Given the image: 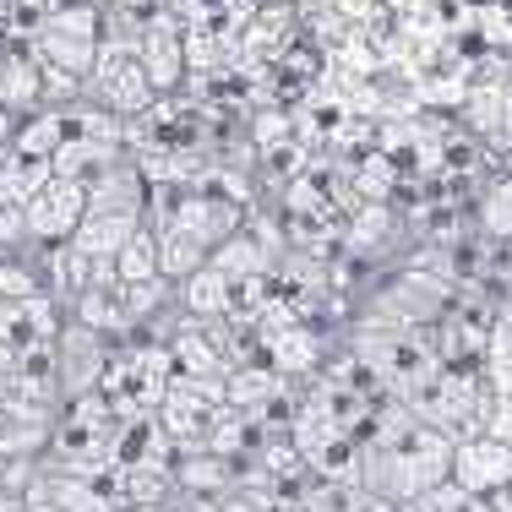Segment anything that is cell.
Wrapping results in <instances>:
<instances>
[{"instance_id": "6da1fadb", "label": "cell", "mask_w": 512, "mask_h": 512, "mask_svg": "<svg viewBox=\"0 0 512 512\" xmlns=\"http://www.w3.org/2000/svg\"><path fill=\"white\" fill-rule=\"evenodd\" d=\"M453 480V436H442L436 425H425L414 409L382 398L376 420L360 436V469L355 485L393 507H409L420 496L442 491Z\"/></svg>"}, {"instance_id": "7a4b0ae2", "label": "cell", "mask_w": 512, "mask_h": 512, "mask_svg": "<svg viewBox=\"0 0 512 512\" xmlns=\"http://www.w3.org/2000/svg\"><path fill=\"white\" fill-rule=\"evenodd\" d=\"M99 11L93 6H77V11H55L50 22H44L39 33H33V60H39L44 71H55V77H93V66H99Z\"/></svg>"}, {"instance_id": "3957f363", "label": "cell", "mask_w": 512, "mask_h": 512, "mask_svg": "<svg viewBox=\"0 0 512 512\" xmlns=\"http://www.w3.org/2000/svg\"><path fill=\"white\" fill-rule=\"evenodd\" d=\"M463 496H474V502H491L502 485H512V447L496 442V436H463L453 442V480Z\"/></svg>"}, {"instance_id": "277c9868", "label": "cell", "mask_w": 512, "mask_h": 512, "mask_svg": "<svg viewBox=\"0 0 512 512\" xmlns=\"http://www.w3.org/2000/svg\"><path fill=\"white\" fill-rule=\"evenodd\" d=\"M93 82H99V104L109 115H137V109L153 104V82L142 71L137 50H99Z\"/></svg>"}, {"instance_id": "5b68a950", "label": "cell", "mask_w": 512, "mask_h": 512, "mask_svg": "<svg viewBox=\"0 0 512 512\" xmlns=\"http://www.w3.org/2000/svg\"><path fill=\"white\" fill-rule=\"evenodd\" d=\"M82 213H88V191L71 186V180H50L44 197H33L22 207V224H28L33 240H71L82 224Z\"/></svg>"}, {"instance_id": "8992f818", "label": "cell", "mask_w": 512, "mask_h": 512, "mask_svg": "<svg viewBox=\"0 0 512 512\" xmlns=\"http://www.w3.org/2000/svg\"><path fill=\"white\" fill-rule=\"evenodd\" d=\"M137 60H142V71H148L153 93H158V88H175V82H180V71H186V50H180L175 22H169V17H158L153 28L142 33Z\"/></svg>"}, {"instance_id": "52a82bcc", "label": "cell", "mask_w": 512, "mask_h": 512, "mask_svg": "<svg viewBox=\"0 0 512 512\" xmlns=\"http://www.w3.org/2000/svg\"><path fill=\"white\" fill-rule=\"evenodd\" d=\"M55 180L50 158H28V153H6L0 158V207H28L33 197H44V186Z\"/></svg>"}, {"instance_id": "ba28073f", "label": "cell", "mask_w": 512, "mask_h": 512, "mask_svg": "<svg viewBox=\"0 0 512 512\" xmlns=\"http://www.w3.org/2000/svg\"><path fill=\"white\" fill-rule=\"evenodd\" d=\"M44 99V77H39V60L33 50H6L0 55V109H33Z\"/></svg>"}, {"instance_id": "9c48e42d", "label": "cell", "mask_w": 512, "mask_h": 512, "mask_svg": "<svg viewBox=\"0 0 512 512\" xmlns=\"http://www.w3.org/2000/svg\"><path fill=\"white\" fill-rule=\"evenodd\" d=\"M115 284H126V289L158 284V235H153L148 224H142L126 246H120V256H115Z\"/></svg>"}, {"instance_id": "30bf717a", "label": "cell", "mask_w": 512, "mask_h": 512, "mask_svg": "<svg viewBox=\"0 0 512 512\" xmlns=\"http://www.w3.org/2000/svg\"><path fill=\"white\" fill-rule=\"evenodd\" d=\"M398 512H491V507L474 502V496H463L458 485H442V491L420 496V502H409V507H398Z\"/></svg>"}, {"instance_id": "8fae6325", "label": "cell", "mask_w": 512, "mask_h": 512, "mask_svg": "<svg viewBox=\"0 0 512 512\" xmlns=\"http://www.w3.org/2000/svg\"><path fill=\"white\" fill-rule=\"evenodd\" d=\"M485 507H491V512H512V485H502V491H496Z\"/></svg>"}, {"instance_id": "7c38bea8", "label": "cell", "mask_w": 512, "mask_h": 512, "mask_svg": "<svg viewBox=\"0 0 512 512\" xmlns=\"http://www.w3.org/2000/svg\"><path fill=\"white\" fill-rule=\"evenodd\" d=\"M6 126H11V120H6V109H0V142H6Z\"/></svg>"}]
</instances>
